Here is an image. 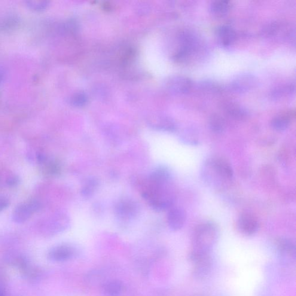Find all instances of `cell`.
Masks as SVG:
<instances>
[{"label":"cell","mask_w":296,"mask_h":296,"mask_svg":"<svg viewBox=\"0 0 296 296\" xmlns=\"http://www.w3.org/2000/svg\"><path fill=\"white\" fill-rule=\"evenodd\" d=\"M172 181L156 182L148 178L143 186L142 194L155 210L169 209L175 201Z\"/></svg>","instance_id":"cell-1"},{"label":"cell","mask_w":296,"mask_h":296,"mask_svg":"<svg viewBox=\"0 0 296 296\" xmlns=\"http://www.w3.org/2000/svg\"><path fill=\"white\" fill-rule=\"evenodd\" d=\"M203 179L207 184L215 188H222L233 178L234 172L231 166L222 158H209L203 164Z\"/></svg>","instance_id":"cell-2"},{"label":"cell","mask_w":296,"mask_h":296,"mask_svg":"<svg viewBox=\"0 0 296 296\" xmlns=\"http://www.w3.org/2000/svg\"><path fill=\"white\" fill-rule=\"evenodd\" d=\"M219 234L217 225L214 223H203L198 226L194 231L192 238V250L210 252L212 247L217 242Z\"/></svg>","instance_id":"cell-3"},{"label":"cell","mask_w":296,"mask_h":296,"mask_svg":"<svg viewBox=\"0 0 296 296\" xmlns=\"http://www.w3.org/2000/svg\"><path fill=\"white\" fill-rule=\"evenodd\" d=\"M41 208V204L37 200L32 199L21 203L14 210L12 220L17 224H23L32 217L34 213Z\"/></svg>","instance_id":"cell-4"},{"label":"cell","mask_w":296,"mask_h":296,"mask_svg":"<svg viewBox=\"0 0 296 296\" xmlns=\"http://www.w3.org/2000/svg\"><path fill=\"white\" fill-rule=\"evenodd\" d=\"M139 203L131 198H123L119 201L115 206L116 214L124 221L135 218L139 214Z\"/></svg>","instance_id":"cell-5"},{"label":"cell","mask_w":296,"mask_h":296,"mask_svg":"<svg viewBox=\"0 0 296 296\" xmlns=\"http://www.w3.org/2000/svg\"><path fill=\"white\" fill-rule=\"evenodd\" d=\"M237 228L241 233L245 236H253L259 229L258 219L251 213L244 212L238 219Z\"/></svg>","instance_id":"cell-6"},{"label":"cell","mask_w":296,"mask_h":296,"mask_svg":"<svg viewBox=\"0 0 296 296\" xmlns=\"http://www.w3.org/2000/svg\"><path fill=\"white\" fill-rule=\"evenodd\" d=\"M187 219L185 210L180 207H172L167 213V221L171 230L178 231L184 227Z\"/></svg>","instance_id":"cell-7"},{"label":"cell","mask_w":296,"mask_h":296,"mask_svg":"<svg viewBox=\"0 0 296 296\" xmlns=\"http://www.w3.org/2000/svg\"><path fill=\"white\" fill-rule=\"evenodd\" d=\"M45 230L51 234L59 233L65 230L69 225L68 216L63 213H57L52 216L45 222Z\"/></svg>","instance_id":"cell-8"},{"label":"cell","mask_w":296,"mask_h":296,"mask_svg":"<svg viewBox=\"0 0 296 296\" xmlns=\"http://www.w3.org/2000/svg\"><path fill=\"white\" fill-rule=\"evenodd\" d=\"M256 84L254 76L251 74H242L238 76L231 83V87L238 92H244L251 90Z\"/></svg>","instance_id":"cell-9"},{"label":"cell","mask_w":296,"mask_h":296,"mask_svg":"<svg viewBox=\"0 0 296 296\" xmlns=\"http://www.w3.org/2000/svg\"><path fill=\"white\" fill-rule=\"evenodd\" d=\"M74 255L72 247L60 245L53 247L48 253V257L54 261H65L69 260Z\"/></svg>","instance_id":"cell-10"},{"label":"cell","mask_w":296,"mask_h":296,"mask_svg":"<svg viewBox=\"0 0 296 296\" xmlns=\"http://www.w3.org/2000/svg\"><path fill=\"white\" fill-rule=\"evenodd\" d=\"M276 245L280 255L295 259L296 246L291 240L287 238H280L277 240Z\"/></svg>","instance_id":"cell-11"},{"label":"cell","mask_w":296,"mask_h":296,"mask_svg":"<svg viewBox=\"0 0 296 296\" xmlns=\"http://www.w3.org/2000/svg\"><path fill=\"white\" fill-rule=\"evenodd\" d=\"M218 40L224 46L231 45L235 41L236 35L234 30L229 26L219 27L216 32Z\"/></svg>","instance_id":"cell-12"},{"label":"cell","mask_w":296,"mask_h":296,"mask_svg":"<svg viewBox=\"0 0 296 296\" xmlns=\"http://www.w3.org/2000/svg\"><path fill=\"white\" fill-rule=\"evenodd\" d=\"M42 173L47 176L53 177L59 175L61 172V166L58 161L50 157L41 166Z\"/></svg>","instance_id":"cell-13"},{"label":"cell","mask_w":296,"mask_h":296,"mask_svg":"<svg viewBox=\"0 0 296 296\" xmlns=\"http://www.w3.org/2000/svg\"><path fill=\"white\" fill-rule=\"evenodd\" d=\"M172 89L176 93L184 94L188 92L192 87V82L189 78L178 77L173 79Z\"/></svg>","instance_id":"cell-14"},{"label":"cell","mask_w":296,"mask_h":296,"mask_svg":"<svg viewBox=\"0 0 296 296\" xmlns=\"http://www.w3.org/2000/svg\"><path fill=\"white\" fill-rule=\"evenodd\" d=\"M212 258H210L208 260L201 262V263L194 264L193 270L194 277L196 279H204L211 271L212 267Z\"/></svg>","instance_id":"cell-15"},{"label":"cell","mask_w":296,"mask_h":296,"mask_svg":"<svg viewBox=\"0 0 296 296\" xmlns=\"http://www.w3.org/2000/svg\"><path fill=\"white\" fill-rule=\"evenodd\" d=\"M99 186V180L95 177L87 179L81 188L82 196L87 198L91 197L97 191Z\"/></svg>","instance_id":"cell-16"},{"label":"cell","mask_w":296,"mask_h":296,"mask_svg":"<svg viewBox=\"0 0 296 296\" xmlns=\"http://www.w3.org/2000/svg\"><path fill=\"white\" fill-rule=\"evenodd\" d=\"M122 283L118 280H110L103 286V292L106 296H119L122 292Z\"/></svg>","instance_id":"cell-17"},{"label":"cell","mask_w":296,"mask_h":296,"mask_svg":"<svg viewBox=\"0 0 296 296\" xmlns=\"http://www.w3.org/2000/svg\"><path fill=\"white\" fill-rule=\"evenodd\" d=\"M290 119L285 115H279L275 117L271 121V126L274 130L282 132L288 129L289 126Z\"/></svg>","instance_id":"cell-18"},{"label":"cell","mask_w":296,"mask_h":296,"mask_svg":"<svg viewBox=\"0 0 296 296\" xmlns=\"http://www.w3.org/2000/svg\"><path fill=\"white\" fill-rule=\"evenodd\" d=\"M230 3L227 1H216L211 4V11L215 14H224L230 10Z\"/></svg>","instance_id":"cell-19"},{"label":"cell","mask_w":296,"mask_h":296,"mask_svg":"<svg viewBox=\"0 0 296 296\" xmlns=\"http://www.w3.org/2000/svg\"><path fill=\"white\" fill-rule=\"evenodd\" d=\"M210 129L215 133H222L225 129V122L218 116L212 117L210 120Z\"/></svg>","instance_id":"cell-20"},{"label":"cell","mask_w":296,"mask_h":296,"mask_svg":"<svg viewBox=\"0 0 296 296\" xmlns=\"http://www.w3.org/2000/svg\"><path fill=\"white\" fill-rule=\"evenodd\" d=\"M20 178L16 174L7 173L6 176L4 186L9 188H15L20 184Z\"/></svg>","instance_id":"cell-21"},{"label":"cell","mask_w":296,"mask_h":296,"mask_svg":"<svg viewBox=\"0 0 296 296\" xmlns=\"http://www.w3.org/2000/svg\"><path fill=\"white\" fill-rule=\"evenodd\" d=\"M26 2L27 7L36 11H44L49 5L48 1H27Z\"/></svg>","instance_id":"cell-22"},{"label":"cell","mask_w":296,"mask_h":296,"mask_svg":"<svg viewBox=\"0 0 296 296\" xmlns=\"http://www.w3.org/2000/svg\"><path fill=\"white\" fill-rule=\"evenodd\" d=\"M87 102V97L84 94L79 93L75 94L72 97V103L76 106H82L85 104Z\"/></svg>","instance_id":"cell-23"},{"label":"cell","mask_w":296,"mask_h":296,"mask_svg":"<svg viewBox=\"0 0 296 296\" xmlns=\"http://www.w3.org/2000/svg\"><path fill=\"white\" fill-rule=\"evenodd\" d=\"M10 205V200L5 196H0V213L7 209Z\"/></svg>","instance_id":"cell-24"},{"label":"cell","mask_w":296,"mask_h":296,"mask_svg":"<svg viewBox=\"0 0 296 296\" xmlns=\"http://www.w3.org/2000/svg\"><path fill=\"white\" fill-rule=\"evenodd\" d=\"M4 77L5 72L4 70L1 69H0V84H1L3 80H4Z\"/></svg>","instance_id":"cell-25"},{"label":"cell","mask_w":296,"mask_h":296,"mask_svg":"<svg viewBox=\"0 0 296 296\" xmlns=\"http://www.w3.org/2000/svg\"><path fill=\"white\" fill-rule=\"evenodd\" d=\"M0 296H4V295H3L1 292H0Z\"/></svg>","instance_id":"cell-26"}]
</instances>
